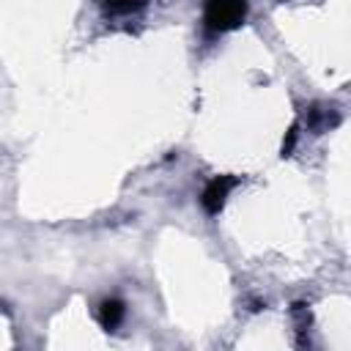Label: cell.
I'll list each match as a JSON object with an SVG mask.
<instances>
[{
	"label": "cell",
	"instance_id": "cell-1",
	"mask_svg": "<svg viewBox=\"0 0 351 351\" xmlns=\"http://www.w3.org/2000/svg\"><path fill=\"white\" fill-rule=\"evenodd\" d=\"M247 16V0H203V27L211 36L239 27Z\"/></svg>",
	"mask_w": 351,
	"mask_h": 351
},
{
	"label": "cell",
	"instance_id": "cell-2",
	"mask_svg": "<svg viewBox=\"0 0 351 351\" xmlns=\"http://www.w3.org/2000/svg\"><path fill=\"white\" fill-rule=\"evenodd\" d=\"M239 184V178L236 176H214L208 184H206V189H203V195H200V203H203V208H206V214H219L222 211V206H225V200H228V195H230V189Z\"/></svg>",
	"mask_w": 351,
	"mask_h": 351
},
{
	"label": "cell",
	"instance_id": "cell-3",
	"mask_svg": "<svg viewBox=\"0 0 351 351\" xmlns=\"http://www.w3.org/2000/svg\"><path fill=\"white\" fill-rule=\"evenodd\" d=\"M99 324H101V329H107V332H115L118 326H121V321H123V315H126V307H123V302L121 299H104L101 304H99Z\"/></svg>",
	"mask_w": 351,
	"mask_h": 351
},
{
	"label": "cell",
	"instance_id": "cell-4",
	"mask_svg": "<svg viewBox=\"0 0 351 351\" xmlns=\"http://www.w3.org/2000/svg\"><path fill=\"white\" fill-rule=\"evenodd\" d=\"M145 0H104V11L107 14H132L143 5Z\"/></svg>",
	"mask_w": 351,
	"mask_h": 351
}]
</instances>
